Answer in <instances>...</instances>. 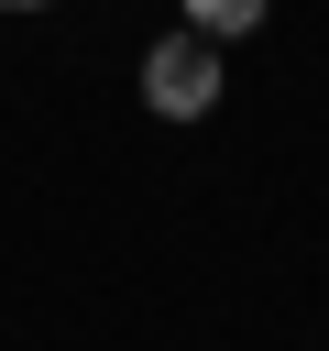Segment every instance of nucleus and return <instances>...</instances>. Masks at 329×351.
Returning <instances> with one entry per match:
<instances>
[{
	"instance_id": "obj_1",
	"label": "nucleus",
	"mask_w": 329,
	"mask_h": 351,
	"mask_svg": "<svg viewBox=\"0 0 329 351\" xmlns=\"http://www.w3.org/2000/svg\"><path fill=\"white\" fill-rule=\"evenodd\" d=\"M143 99H154L164 121H208V110H219V44H208V33H164V44L143 55Z\"/></svg>"
},
{
	"instance_id": "obj_2",
	"label": "nucleus",
	"mask_w": 329,
	"mask_h": 351,
	"mask_svg": "<svg viewBox=\"0 0 329 351\" xmlns=\"http://www.w3.org/2000/svg\"><path fill=\"white\" fill-rule=\"evenodd\" d=\"M263 22V0H186V33H208V44H241Z\"/></svg>"
},
{
	"instance_id": "obj_3",
	"label": "nucleus",
	"mask_w": 329,
	"mask_h": 351,
	"mask_svg": "<svg viewBox=\"0 0 329 351\" xmlns=\"http://www.w3.org/2000/svg\"><path fill=\"white\" fill-rule=\"evenodd\" d=\"M0 11H44V0H0Z\"/></svg>"
}]
</instances>
